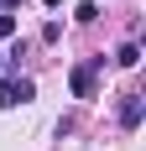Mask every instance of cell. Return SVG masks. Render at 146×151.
Returning <instances> with one entry per match:
<instances>
[{"mask_svg": "<svg viewBox=\"0 0 146 151\" xmlns=\"http://www.w3.org/2000/svg\"><path fill=\"white\" fill-rule=\"evenodd\" d=\"M141 115H146V99H141V94H125V104H120V125H125V130H136V125H141Z\"/></svg>", "mask_w": 146, "mask_h": 151, "instance_id": "cell-2", "label": "cell"}, {"mask_svg": "<svg viewBox=\"0 0 146 151\" xmlns=\"http://www.w3.org/2000/svg\"><path fill=\"white\" fill-rule=\"evenodd\" d=\"M31 94H37V89H31V78H0V104H5V109L26 104Z\"/></svg>", "mask_w": 146, "mask_h": 151, "instance_id": "cell-1", "label": "cell"}, {"mask_svg": "<svg viewBox=\"0 0 146 151\" xmlns=\"http://www.w3.org/2000/svg\"><path fill=\"white\" fill-rule=\"evenodd\" d=\"M0 68H5V52H0Z\"/></svg>", "mask_w": 146, "mask_h": 151, "instance_id": "cell-7", "label": "cell"}, {"mask_svg": "<svg viewBox=\"0 0 146 151\" xmlns=\"http://www.w3.org/2000/svg\"><path fill=\"white\" fill-rule=\"evenodd\" d=\"M73 94H78V99H94V68H73Z\"/></svg>", "mask_w": 146, "mask_h": 151, "instance_id": "cell-3", "label": "cell"}, {"mask_svg": "<svg viewBox=\"0 0 146 151\" xmlns=\"http://www.w3.org/2000/svg\"><path fill=\"white\" fill-rule=\"evenodd\" d=\"M115 63H120V68H136V63H141V47H136V42H120L115 47Z\"/></svg>", "mask_w": 146, "mask_h": 151, "instance_id": "cell-4", "label": "cell"}, {"mask_svg": "<svg viewBox=\"0 0 146 151\" xmlns=\"http://www.w3.org/2000/svg\"><path fill=\"white\" fill-rule=\"evenodd\" d=\"M5 37H16V16H0V42Z\"/></svg>", "mask_w": 146, "mask_h": 151, "instance_id": "cell-5", "label": "cell"}, {"mask_svg": "<svg viewBox=\"0 0 146 151\" xmlns=\"http://www.w3.org/2000/svg\"><path fill=\"white\" fill-rule=\"evenodd\" d=\"M42 5H47V11H58V5H63V0H42Z\"/></svg>", "mask_w": 146, "mask_h": 151, "instance_id": "cell-6", "label": "cell"}]
</instances>
